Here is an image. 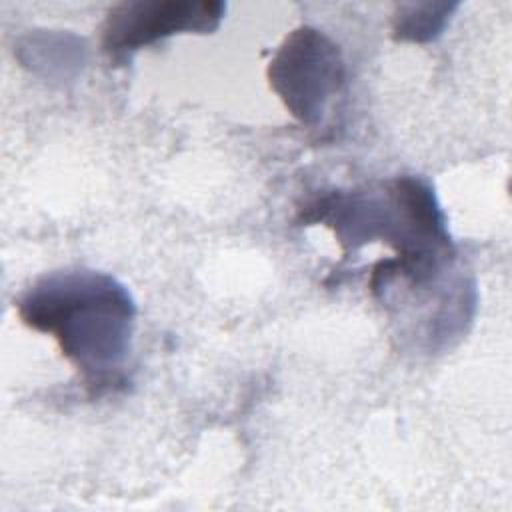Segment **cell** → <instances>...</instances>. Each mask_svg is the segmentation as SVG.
Wrapping results in <instances>:
<instances>
[{"mask_svg":"<svg viewBox=\"0 0 512 512\" xmlns=\"http://www.w3.org/2000/svg\"><path fill=\"white\" fill-rule=\"evenodd\" d=\"M300 220L332 228L346 250L376 238L394 248V258L372 268L368 288L374 296H382L398 278L424 288L454 260L438 198L420 176L402 174L378 188L324 192L300 208Z\"/></svg>","mask_w":512,"mask_h":512,"instance_id":"cell-1","label":"cell"},{"mask_svg":"<svg viewBox=\"0 0 512 512\" xmlns=\"http://www.w3.org/2000/svg\"><path fill=\"white\" fill-rule=\"evenodd\" d=\"M28 328L50 334L94 396L126 382L136 324L128 288L98 270H60L32 282L14 302Z\"/></svg>","mask_w":512,"mask_h":512,"instance_id":"cell-2","label":"cell"},{"mask_svg":"<svg viewBox=\"0 0 512 512\" xmlns=\"http://www.w3.org/2000/svg\"><path fill=\"white\" fill-rule=\"evenodd\" d=\"M266 76L284 108L300 124L316 126L344 90L346 62L330 36L314 26H298L276 48Z\"/></svg>","mask_w":512,"mask_h":512,"instance_id":"cell-3","label":"cell"},{"mask_svg":"<svg viewBox=\"0 0 512 512\" xmlns=\"http://www.w3.org/2000/svg\"><path fill=\"white\" fill-rule=\"evenodd\" d=\"M226 4L216 0H128L112 6L102 22V50L112 60L174 34L218 30Z\"/></svg>","mask_w":512,"mask_h":512,"instance_id":"cell-4","label":"cell"},{"mask_svg":"<svg viewBox=\"0 0 512 512\" xmlns=\"http://www.w3.org/2000/svg\"><path fill=\"white\" fill-rule=\"evenodd\" d=\"M458 4L446 2H426V4H406L400 6L394 22L392 36L400 42H428L442 34L450 12Z\"/></svg>","mask_w":512,"mask_h":512,"instance_id":"cell-5","label":"cell"}]
</instances>
